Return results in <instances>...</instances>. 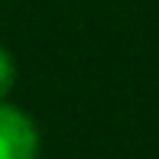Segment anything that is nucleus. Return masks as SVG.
Returning a JSON list of instances; mask_svg holds the SVG:
<instances>
[{"instance_id": "obj_2", "label": "nucleus", "mask_w": 159, "mask_h": 159, "mask_svg": "<svg viewBox=\"0 0 159 159\" xmlns=\"http://www.w3.org/2000/svg\"><path fill=\"white\" fill-rule=\"evenodd\" d=\"M13 88H16V59L10 49L0 46V101L10 98Z\"/></svg>"}, {"instance_id": "obj_1", "label": "nucleus", "mask_w": 159, "mask_h": 159, "mask_svg": "<svg viewBox=\"0 0 159 159\" xmlns=\"http://www.w3.org/2000/svg\"><path fill=\"white\" fill-rule=\"evenodd\" d=\"M0 159H39V127L10 101H0Z\"/></svg>"}]
</instances>
